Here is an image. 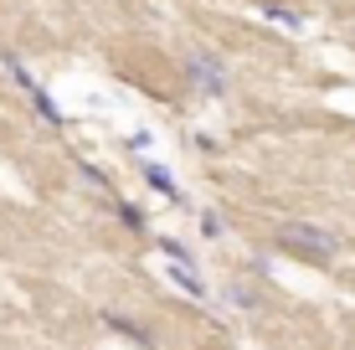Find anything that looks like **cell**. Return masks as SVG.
Here are the masks:
<instances>
[{
  "instance_id": "cell-1",
  "label": "cell",
  "mask_w": 355,
  "mask_h": 350,
  "mask_svg": "<svg viewBox=\"0 0 355 350\" xmlns=\"http://www.w3.org/2000/svg\"><path fill=\"white\" fill-rule=\"evenodd\" d=\"M284 247L304 252V258H335V252H340V237L324 232V227H309V222H288V227H284Z\"/></svg>"
},
{
  "instance_id": "cell-2",
  "label": "cell",
  "mask_w": 355,
  "mask_h": 350,
  "mask_svg": "<svg viewBox=\"0 0 355 350\" xmlns=\"http://www.w3.org/2000/svg\"><path fill=\"white\" fill-rule=\"evenodd\" d=\"M186 78L196 82V93H206V98H222L227 93V62L211 52H191L186 57Z\"/></svg>"
},
{
  "instance_id": "cell-4",
  "label": "cell",
  "mask_w": 355,
  "mask_h": 350,
  "mask_svg": "<svg viewBox=\"0 0 355 350\" xmlns=\"http://www.w3.org/2000/svg\"><path fill=\"white\" fill-rule=\"evenodd\" d=\"M150 186H160V191H165V196H175V201H180V191H175V180H170L165 170H155V165H150Z\"/></svg>"
},
{
  "instance_id": "cell-3",
  "label": "cell",
  "mask_w": 355,
  "mask_h": 350,
  "mask_svg": "<svg viewBox=\"0 0 355 350\" xmlns=\"http://www.w3.org/2000/svg\"><path fill=\"white\" fill-rule=\"evenodd\" d=\"M263 16H268V21H278V26H288V31H299V26H304V16H299V10L278 6V0H268V6H263Z\"/></svg>"
}]
</instances>
